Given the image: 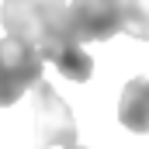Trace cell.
Returning a JSON list of instances; mask_svg holds the SVG:
<instances>
[{"label":"cell","mask_w":149,"mask_h":149,"mask_svg":"<svg viewBox=\"0 0 149 149\" xmlns=\"http://www.w3.org/2000/svg\"><path fill=\"white\" fill-rule=\"evenodd\" d=\"M0 21L7 28V35H17L42 59L56 63V70L66 80H73V83L90 80L94 59L87 56L73 21H70L66 0H3Z\"/></svg>","instance_id":"cell-1"},{"label":"cell","mask_w":149,"mask_h":149,"mask_svg":"<svg viewBox=\"0 0 149 149\" xmlns=\"http://www.w3.org/2000/svg\"><path fill=\"white\" fill-rule=\"evenodd\" d=\"M70 21L80 42H108L118 31L149 42V0H73Z\"/></svg>","instance_id":"cell-2"},{"label":"cell","mask_w":149,"mask_h":149,"mask_svg":"<svg viewBox=\"0 0 149 149\" xmlns=\"http://www.w3.org/2000/svg\"><path fill=\"white\" fill-rule=\"evenodd\" d=\"M31 118H35V149L76 146V121L70 104L52 90V83L38 80L31 90Z\"/></svg>","instance_id":"cell-3"},{"label":"cell","mask_w":149,"mask_h":149,"mask_svg":"<svg viewBox=\"0 0 149 149\" xmlns=\"http://www.w3.org/2000/svg\"><path fill=\"white\" fill-rule=\"evenodd\" d=\"M42 80V56L17 35L0 38V108H10Z\"/></svg>","instance_id":"cell-4"},{"label":"cell","mask_w":149,"mask_h":149,"mask_svg":"<svg viewBox=\"0 0 149 149\" xmlns=\"http://www.w3.org/2000/svg\"><path fill=\"white\" fill-rule=\"evenodd\" d=\"M118 121L135 135L149 132V80L146 76H135L125 83L121 101H118Z\"/></svg>","instance_id":"cell-5"},{"label":"cell","mask_w":149,"mask_h":149,"mask_svg":"<svg viewBox=\"0 0 149 149\" xmlns=\"http://www.w3.org/2000/svg\"><path fill=\"white\" fill-rule=\"evenodd\" d=\"M70 149H83V146H70Z\"/></svg>","instance_id":"cell-6"}]
</instances>
